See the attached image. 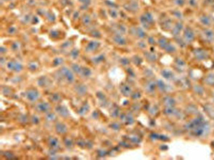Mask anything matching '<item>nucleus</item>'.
<instances>
[{
    "instance_id": "1",
    "label": "nucleus",
    "mask_w": 214,
    "mask_h": 160,
    "mask_svg": "<svg viewBox=\"0 0 214 160\" xmlns=\"http://www.w3.org/2000/svg\"><path fill=\"white\" fill-rule=\"evenodd\" d=\"M195 33L191 27L186 26L183 30L182 38L187 44H191L195 39Z\"/></svg>"
},
{
    "instance_id": "2",
    "label": "nucleus",
    "mask_w": 214,
    "mask_h": 160,
    "mask_svg": "<svg viewBox=\"0 0 214 160\" xmlns=\"http://www.w3.org/2000/svg\"><path fill=\"white\" fill-rule=\"evenodd\" d=\"M193 54L195 60L200 62L207 60L209 57L208 52L204 49H195L193 51Z\"/></svg>"
},
{
    "instance_id": "3",
    "label": "nucleus",
    "mask_w": 214,
    "mask_h": 160,
    "mask_svg": "<svg viewBox=\"0 0 214 160\" xmlns=\"http://www.w3.org/2000/svg\"><path fill=\"white\" fill-rule=\"evenodd\" d=\"M209 129H210L209 125L205 121L203 123H202L201 125L198 126L197 128H195L194 129L193 131H191V132L193 133V135H195V136L202 137V136H205V135L208 132Z\"/></svg>"
},
{
    "instance_id": "4",
    "label": "nucleus",
    "mask_w": 214,
    "mask_h": 160,
    "mask_svg": "<svg viewBox=\"0 0 214 160\" xmlns=\"http://www.w3.org/2000/svg\"><path fill=\"white\" fill-rule=\"evenodd\" d=\"M184 28V26L182 22L178 21L176 23H175L172 28L173 36H174L175 37L179 36L181 32H183Z\"/></svg>"
},
{
    "instance_id": "5",
    "label": "nucleus",
    "mask_w": 214,
    "mask_h": 160,
    "mask_svg": "<svg viewBox=\"0 0 214 160\" xmlns=\"http://www.w3.org/2000/svg\"><path fill=\"white\" fill-rule=\"evenodd\" d=\"M199 21H200L202 25H203L205 27H207V28H209L212 25L211 18L206 14H202L199 17Z\"/></svg>"
},
{
    "instance_id": "6",
    "label": "nucleus",
    "mask_w": 214,
    "mask_h": 160,
    "mask_svg": "<svg viewBox=\"0 0 214 160\" xmlns=\"http://www.w3.org/2000/svg\"><path fill=\"white\" fill-rule=\"evenodd\" d=\"M203 34L207 41L210 42V43L214 42V31L213 30L209 28H205L203 31Z\"/></svg>"
},
{
    "instance_id": "7",
    "label": "nucleus",
    "mask_w": 214,
    "mask_h": 160,
    "mask_svg": "<svg viewBox=\"0 0 214 160\" xmlns=\"http://www.w3.org/2000/svg\"><path fill=\"white\" fill-rule=\"evenodd\" d=\"M204 82L207 85L214 86V72H210L207 74L204 78Z\"/></svg>"
},
{
    "instance_id": "8",
    "label": "nucleus",
    "mask_w": 214,
    "mask_h": 160,
    "mask_svg": "<svg viewBox=\"0 0 214 160\" xmlns=\"http://www.w3.org/2000/svg\"><path fill=\"white\" fill-rule=\"evenodd\" d=\"M193 87H194V91H195V92L197 94H198V95H203L204 94L205 90H204V88L202 86L199 85V84H195Z\"/></svg>"
},
{
    "instance_id": "9",
    "label": "nucleus",
    "mask_w": 214,
    "mask_h": 160,
    "mask_svg": "<svg viewBox=\"0 0 214 160\" xmlns=\"http://www.w3.org/2000/svg\"><path fill=\"white\" fill-rule=\"evenodd\" d=\"M186 111L189 114H195L198 113V108H196V107L194 106L193 104H190V105L187 106Z\"/></svg>"
},
{
    "instance_id": "10",
    "label": "nucleus",
    "mask_w": 214,
    "mask_h": 160,
    "mask_svg": "<svg viewBox=\"0 0 214 160\" xmlns=\"http://www.w3.org/2000/svg\"><path fill=\"white\" fill-rule=\"evenodd\" d=\"M165 49H166V52H168V53H174V52L176 51V47L171 43H168L167 46L165 48Z\"/></svg>"
},
{
    "instance_id": "11",
    "label": "nucleus",
    "mask_w": 214,
    "mask_h": 160,
    "mask_svg": "<svg viewBox=\"0 0 214 160\" xmlns=\"http://www.w3.org/2000/svg\"><path fill=\"white\" fill-rule=\"evenodd\" d=\"M163 77H166V79H172L173 77V73L172 71H171V70H163Z\"/></svg>"
},
{
    "instance_id": "12",
    "label": "nucleus",
    "mask_w": 214,
    "mask_h": 160,
    "mask_svg": "<svg viewBox=\"0 0 214 160\" xmlns=\"http://www.w3.org/2000/svg\"><path fill=\"white\" fill-rule=\"evenodd\" d=\"M173 3L176 6L181 7H183L186 4V0H173Z\"/></svg>"
},
{
    "instance_id": "13",
    "label": "nucleus",
    "mask_w": 214,
    "mask_h": 160,
    "mask_svg": "<svg viewBox=\"0 0 214 160\" xmlns=\"http://www.w3.org/2000/svg\"><path fill=\"white\" fill-rule=\"evenodd\" d=\"M188 4L192 7H197L198 5V0H188Z\"/></svg>"
},
{
    "instance_id": "14",
    "label": "nucleus",
    "mask_w": 214,
    "mask_h": 160,
    "mask_svg": "<svg viewBox=\"0 0 214 160\" xmlns=\"http://www.w3.org/2000/svg\"><path fill=\"white\" fill-rule=\"evenodd\" d=\"M173 14H174V16L176 17L178 19L181 20L183 18V14L180 10H175L173 11Z\"/></svg>"
},
{
    "instance_id": "15",
    "label": "nucleus",
    "mask_w": 214,
    "mask_h": 160,
    "mask_svg": "<svg viewBox=\"0 0 214 160\" xmlns=\"http://www.w3.org/2000/svg\"><path fill=\"white\" fill-rule=\"evenodd\" d=\"M176 64L179 67H184L186 65V62H184V60L181 58H178L177 61L176 62Z\"/></svg>"
},
{
    "instance_id": "16",
    "label": "nucleus",
    "mask_w": 214,
    "mask_h": 160,
    "mask_svg": "<svg viewBox=\"0 0 214 160\" xmlns=\"http://www.w3.org/2000/svg\"><path fill=\"white\" fill-rule=\"evenodd\" d=\"M213 101H214V94H213Z\"/></svg>"
}]
</instances>
